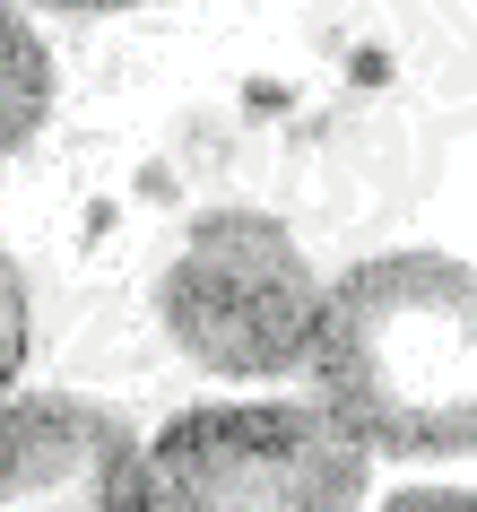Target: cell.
I'll use <instances>...</instances> for the list:
<instances>
[{
	"label": "cell",
	"instance_id": "1",
	"mask_svg": "<svg viewBox=\"0 0 477 512\" xmlns=\"http://www.w3.org/2000/svg\"><path fill=\"white\" fill-rule=\"evenodd\" d=\"M313 408L382 460L477 452V270L451 252H382L321 296Z\"/></svg>",
	"mask_w": 477,
	"mask_h": 512
},
{
	"label": "cell",
	"instance_id": "2",
	"mask_svg": "<svg viewBox=\"0 0 477 512\" xmlns=\"http://www.w3.org/2000/svg\"><path fill=\"white\" fill-rule=\"evenodd\" d=\"M365 443L304 400L183 408L139 460V512H356Z\"/></svg>",
	"mask_w": 477,
	"mask_h": 512
},
{
	"label": "cell",
	"instance_id": "8",
	"mask_svg": "<svg viewBox=\"0 0 477 512\" xmlns=\"http://www.w3.org/2000/svg\"><path fill=\"white\" fill-rule=\"evenodd\" d=\"M35 9H139V0H35Z\"/></svg>",
	"mask_w": 477,
	"mask_h": 512
},
{
	"label": "cell",
	"instance_id": "4",
	"mask_svg": "<svg viewBox=\"0 0 477 512\" xmlns=\"http://www.w3.org/2000/svg\"><path fill=\"white\" fill-rule=\"evenodd\" d=\"M139 434L79 391L0 400V512H139Z\"/></svg>",
	"mask_w": 477,
	"mask_h": 512
},
{
	"label": "cell",
	"instance_id": "5",
	"mask_svg": "<svg viewBox=\"0 0 477 512\" xmlns=\"http://www.w3.org/2000/svg\"><path fill=\"white\" fill-rule=\"evenodd\" d=\"M53 113V53L35 44L27 18L0 9V157H18Z\"/></svg>",
	"mask_w": 477,
	"mask_h": 512
},
{
	"label": "cell",
	"instance_id": "3",
	"mask_svg": "<svg viewBox=\"0 0 477 512\" xmlns=\"http://www.w3.org/2000/svg\"><path fill=\"white\" fill-rule=\"evenodd\" d=\"M157 313L174 330V348L209 374H295L321 322V287L304 243L278 217L217 209L165 261Z\"/></svg>",
	"mask_w": 477,
	"mask_h": 512
},
{
	"label": "cell",
	"instance_id": "6",
	"mask_svg": "<svg viewBox=\"0 0 477 512\" xmlns=\"http://www.w3.org/2000/svg\"><path fill=\"white\" fill-rule=\"evenodd\" d=\"M18 365H27V278L9 261V243H0V400H9Z\"/></svg>",
	"mask_w": 477,
	"mask_h": 512
},
{
	"label": "cell",
	"instance_id": "7",
	"mask_svg": "<svg viewBox=\"0 0 477 512\" xmlns=\"http://www.w3.org/2000/svg\"><path fill=\"white\" fill-rule=\"evenodd\" d=\"M382 512H477V486H417V495H391Z\"/></svg>",
	"mask_w": 477,
	"mask_h": 512
}]
</instances>
